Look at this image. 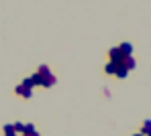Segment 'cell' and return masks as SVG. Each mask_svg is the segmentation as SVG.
I'll use <instances>...</instances> for the list:
<instances>
[{"instance_id": "obj_1", "label": "cell", "mask_w": 151, "mask_h": 136, "mask_svg": "<svg viewBox=\"0 0 151 136\" xmlns=\"http://www.w3.org/2000/svg\"><path fill=\"white\" fill-rule=\"evenodd\" d=\"M108 61H110V63H114V65H123L125 55L119 51V47H112V49L108 51Z\"/></svg>"}, {"instance_id": "obj_2", "label": "cell", "mask_w": 151, "mask_h": 136, "mask_svg": "<svg viewBox=\"0 0 151 136\" xmlns=\"http://www.w3.org/2000/svg\"><path fill=\"white\" fill-rule=\"evenodd\" d=\"M14 93L21 96V98H25V100H29V98L33 96V91H31V89H25L23 85H17V87H14Z\"/></svg>"}, {"instance_id": "obj_3", "label": "cell", "mask_w": 151, "mask_h": 136, "mask_svg": "<svg viewBox=\"0 0 151 136\" xmlns=\"http://www.w3.org/2000/svg\"><path fill=\"white\" fill-rule=\"evenodd\" d=\"M123 65L127 67V71H133V69L137 67V61H135V57H133V55H129V57H125Z\"/></svg>"}, {"instance_id": "obj_4", "label": "cell", "mask_w": 151, "mask_h": 136, "mask_svg": "<svg viewBox=\"0 0 151 136\" xmlns=\"http://www.w3.org/2000/svg\"><path fill=\"white\" fill-rule=\"evenodd\" d=\"M119 51L125 55V57H129V55H133V45L131 43H121L119 45Z\"/></svg>"}, {"instance_id": "obj_5", "label": "cell", "mask_w": 151, "mask_h": 136, "mask_svg": "<svg viewBox=\"0 0 151 136\" xmlns=\"http://www.w3.org/2000/svg\"><path fill=\"white\" fill-rule=\"evenodd\" d=\"M114 75H116L119 79H125L127 75H129V71H127L125 65H116V71H114Z\"/></svg>"}, {"instance_id": "obj_6", "label": "cell", "mask_w": 151, "mask_h": 136, "mask_svg": "<svg viewBox=\"0 0 151 136\" xmlns=\"http://www.w3.org/2000/svg\"><path fill=\"white\" fill-rule=\"evenodd\" d=\"M114 71H116V65L108 61V63H106V67H104V73H106V75H114Z\"/></svg>"}, {"instance_id": "obj_7", "label": "cell", "mask_w": 151, "mask_h": 136, "mask_svg": "<svg viewBox=\"0 0 151 136\" xmlns=\"http://www.w3.org/2000/svg\"><path fill=\"white\" fill-rule=\"evenodd\" d=\"M12 128H14V132H17V134H21V136H23V132H25V124H23V122H14V124H12Z\"/></svg>"}, {"instance_id": "obj_8", "label": "cell", "mask_w": 151, "mask_h": 136, "mask_svg": "<svg viewBox=\"0 0 151 136\" xmlns=\"http://www.w3.org/2000/svg\"><path fill=\"white\" fill-rule=\"evenodd\" d=\"M4 136H21V134H17V132H14L12 124H6V126H4Z\"/></svg>"}, {"instance_id": "obj_9", "label": "cell", "mask_w": 151, "mask_h": 136, "mask_svg": "<svg viewBox=\"0 0 151 136\" xmlns=\"http://www.w3.org/2000/svg\"><path fill=\"white\" fill-rule=\"evenodd\" d=\"M149 130H151V120H145V122H143V126H141V134L145 136Z\"/></svg>"}, {"instance_id": "obj_10", "label": "cell", "mask_w": 151, "mask_h": 136, "mask_svg": "<svg viewBox=\"0 0 151 136\" xmlns=\"http://www.w3.org/2000/svg\"><path fill=\"white\" fill-rule=\"evenodd\" d=\"M29 134H35V126H33V124H25V132H23V136H29Z\"/></svg>"}, {"instance_id": "obj_11", "label": "cell", "mask_w": 151, "mask_h": 136, "mask_svg": "<svg viewBox=\"0 0 151 136\" xmlns=\"http://www.w3.org/2000/svg\"><path fill=\"white\" fill-rule=\"evenodd\" d=\"M21 85H23L25 89H31V91H33V87H35V85H33V81H31V77H27V79H23V83H21Z\"/></svg>"}, {"instance_id": "obj_12", "label": "cell", "mask_w": 151, "mask_h": 136, "mask_svg": "<svg viewBox=\"0 0 151 136\" xmlns=\"http://www.w3.org/2000/svg\"><path fill=\"white\" fill-rule=\"evenodd\" d=\"M37 71H39V73H51V71H49V65H41Z\"/></svg>"}, {"instance_id": "obj_13", "label": "cell", "mask_w": 151, "mask_h": 136, "mask_svg": "<svg viewBox=\"0 0 151 136\" xmlns=\"http://www.w3.org/2000/svg\"><path fill=\"white\" fill-rule=\"evenodd\" d=\"M133 136H143V134H141V132H139V134H133Z\"/></svg>"}, {"instance_id": "obj_14", "label": "cell", "mask_w": 151, "mask_h": 136, "mask_svg": "<svg viewBox=\"0 0 151 136\" xmlns=\"http://www.w3.org/2000/svg\"><path fill=\"white\" fill-rule=\"evenodd\" d=\"M29 136H39V134H37V132H35V134H29Z\"/></svg>"}, {"instance_id": "obj_15", "label": "cell", "mask_w": 151, "mask_h": 136, "mask_svg": "<svg viewBox=\"0 0 151 136\" xmlns=\"http://www.w3.org/2000/svg\"><path fill=\"white\" fill-rule=\"evenodd\" d=\"M145 136H151V130H149V132H147V134H145Z\"/></svg>"}]
</instances>
